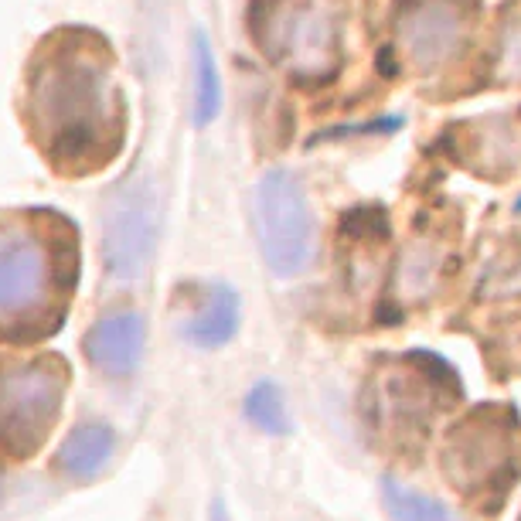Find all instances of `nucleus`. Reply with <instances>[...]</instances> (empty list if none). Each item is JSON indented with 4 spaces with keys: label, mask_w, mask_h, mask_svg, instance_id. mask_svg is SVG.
<instances>
[{
    "label": "nucleus",
    "mask_w": 521,
    "mask_h": 521,
    "mask_svg": "<svg viewBox=\"0 0 521 521\" xmlns=\"http://www.w3.org/2000/svg\"><path fill=\"white\" fill-rule=\"evenodd\" d=\"M18 116L58 178H92L113 164L126 140V99L109 38L82 24L41 35L24 62Z\"/></svg>",
    "instance_id": "nucleus-1"
},
{
    "label": "nucleus",
    "mask_w": 521,
    "mask_h": 521,
    "mask_svg": "<svg viewBox=\"0 0 521 521\" xmlns=\"http://www.w3.org/2000/svg\"><path fill=\"white\" fill-rule=\"evenodd\" d=\"M79 225L58 208H0V344L38 348L65 327L79 290Z\"/></svg>",
    "instance_id": "nucleus-2"
},
{
    "label": "nucleus",
    "mask_w": 521,
    "mask_h": 521,
    "mask_svg": "<svg viewBox=\"0 0 521 521\" xmlns=\"http://www.w3.org/2000/svg\"><path fill=\"white\" fill-rule=\"evenodd\" d=\"M69 378L58 351H0V467L38 457L62 416Z\"/></svg>",
    "instance_id": "nucleus-3"
},
{
    "label": "nucleus",
    "mask_w": 521,
    "mask_h": 521,
    "mask_svg": "<svg viewBox=\"0 0 521 521\" xmlns=\"http://www.w3.org/2000/svg\"><path fill=\"white\" fill-rule=\"evenodd\" d=\"M249 28L263 55L293 79H331L341 65V0H252Z\"/></svg>",
    "instance_id": "nucleus-4"
},
{
    "label": "nucleus",
    "mask_w": 521,
    "mask_h": 521,
    "mask_svg": "<svg viewBox=\"0 0 521 521\" xmlns=\"http://www.w3.org/2000/svg\"><path fill=\"white\" fill-rule=\"evenodd\" d=\"M443 470L467 498L504 494L521 474V430L515 416L504 409H474L464 423L453 426Z\"/></svg>",
    "instance_id": "nucleus-5"
},
{
    "label": "nucleus",
    "mask_w": 521,
    "mask_h": 521,
    "mask_svg": "<svg viewBox=\"0 0 521 521\" xmlns=\"http://www.w3.org/2000/svg\"><path fill=\"white\" fill-rule=\"evenodd\" d=\"M252 218L266 266L276 276L307 273L317 252V222L304 184L283 167L266 171L252 195Z\"/></svg>",
    "instance_id": "nucleus-6"
},
{
    "label": "nucleus",
    "mask_w": 521,
    "mask_h": 521,
    "mask_svg": "<svg viewBox=\"0 0 521 521\" xmlns=\"http://www.w3.org/2000/svg\"><path fill=\"white\" fill-rule=\"evenodd\" d=\"M157 239V195L147 178H126L106 198L103 259L116 280L144 273Z\"/></svg>",
    "instance_id": "nucleus-7"
},
{
    "label": "nucleus",
    "mask_w": 521,
    "mask_h": 521,
    "mask_svg": "<svg viewBox=\"0 0 521 521\" xmlns=\"http://www.w3.org/2000/svg\"><path fill=\"white\" fill-rule=\"evenodd\" d=\"M450 406L440 389V378L430 375L426 368H413V361L382 372L375 382V423L382 433L396 436L409 443L419 440L433 426L436 413Z\"/></svg>",
    "instance_id": "nucleus-8"
},
{
    "label": "nucleus",
    "mask_w": 521,
    "mask_h": 521,
    "mask_svg": "<svg viewBox=\"0 0 521 521\" xmlns=\"http://www.w3.org/2000/svg\"><path fill=\"white\" fill-rule=\"evenodd\" d=\"M467 21L453 0H413L399 18V41L416 69H436L457 52Z\"/></svg>",
    "instance_id": "nucleus-9"
},
{
    "label": "nucleus",
    "mask_w": 521,
    "mask_h": 521,
    "mask_svg": "<svg viewBox=\"0 0 521 521\" xmlns=\"http://www.w3.org/2000/svg\"><path fill=\"white\" fill-rule=\"evenodd\" d=\"M147 324L137 310H106L82 338L89 365L106 378H130L144 358Z\"/></svg>",
    "instance_id": "nucleus-10"
},
{
    "label": "nucleus",
    "mask_w": 521,
    "mask_h": 521,
    "mask_svg": "<svg viewBox=\"0 0 521 521\" xmlns=\"http://www.w3.org/2000/svg\"><path fill=\"white\" fill-rule=\"evenodd\" d=\"M239 331V297L232 287H205L195 310L181 321V334L198 348H222Z\"/></svg>",
    "instance_id": "nucleus-11"
},
{
    "label": "nucleus",
    "mask_w": 521,
    "mask_h": 521,
    "mask_svg": "<svg viewBox=\"0 0 521 521\" xmlns=\"http://www.w3.org/2000/svg\"><path fill=\"white\" fill-rule=\"evenodd\" d=\"M113 447H116L113 426L99 423V419L79 423L65 436L62 450H58L55 457V467L62 470L65 477H72V481H89V477H96L99 470L106 467V460L113 457Z\"/></svg>",
    "instance_id": "nucleus-12"
},
{
    "label": "nucleus",
    "mask_w": 521,
    "mask_h": 521,
    "mask_svg": "<svg viewBox=\"0 0 521 521\" xmlns=\"http://www.w3.org/2000/svg\"><path fill=\"white\" fill-rule=\"evenodd\" d=\"M443 263H447V252L440 242L433 239H413L399 256L396 266V297L406 304H419V300L433 297V290L440 287Z\"/></svg>",
    "instance_id": "nucleus-13"
},
{
    "label": "nucleus",
    "mask_w": 521,
    "mask_h": 521,
    "mask_svg": "<svg viewBox=\"0 0 521 521\" xmlns=\"http://www.w3.org/2000/svg\"><path fill=\"white\" fill-rule=\"evenodd\" d=\"M382 501L392 521H460L443 501L430 498V494H419L413 487L396 481L382 484Z\"/></svg>",
    "instance_id": "nucleus-14"
},
{
    "label": "nucleus",
    "mask_w": 521,
    "mask_h": 521,
    "mask_svg": "<svg viewBox=\"0 0 521 521\" xmlns=\"http://www.w3.org/2000/svg\"><path fill=\"white\" fill-rule=\"evenodd\" d=\"M246 419L256 430L270 433V436H287L290 433V413H287V399L276 389L273 382H259L252 385V392L246 396Z\"/></svg>",
    "instance_id": "nucleus-15"
},
{
    "label": "nucleus",
    "mask_w": 521,
    "mask_h": 521,
    "mask_svg": "<svg viewBox=\"0 0 521 521\" xmlns=\"http://www.w3.org/2000/svg\"><path fill=\"white\" fill-rule=\"evenodd\" d=\"M195 62H198V109H195V123L208 126L218 116V106H222V86H218V69H215V58H212V48H208L205 35H198Z\"/></svg>",
    "instance_id": "nucleus-16"
},
{
    "label": "nucleus",
    "mask_w": 521,
    "mask_h": 521,
    "mask_svg": "<svg viewBox=\"0 0 521 521\" xmlns=\"http://www.w3.org/2000/svg\"><path fill=\"white\" fill-rule=\"evenodd\" d=\"M208 521H232V518H229V511H225V504H222V501H215V504H212V518H208Z\"/></svg>",
    "instance_id": "nucleus-17"
}]
</instances>
